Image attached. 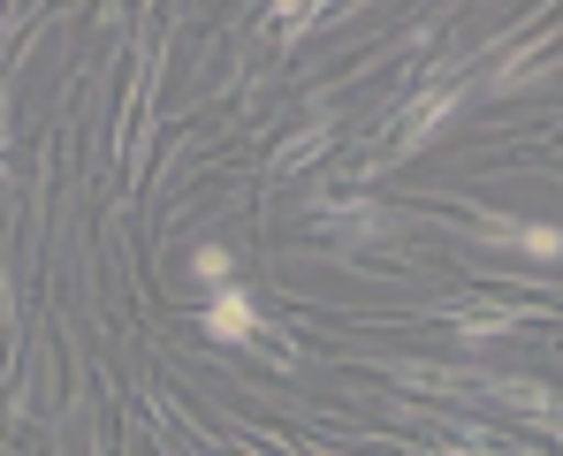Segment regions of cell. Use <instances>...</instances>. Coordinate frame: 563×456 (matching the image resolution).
Masks as SVG:
<instances>
[{
    "mask_svg": "<svg viewBox=\"0 0 563 456\" xmlns=\"http://www.w3.org/2000/svg\"><path fill=\"white\" fill-rule=\"evenodd\" d=\"M450 114H457V91L434 85L427 99H419V107H411V114H404V122H396V145H388V153H396V160H404V153H419V145H427V137L450 122Z\"/></svg>",
    "mask_w": 563,
    "mask_h": 456,
    "instance_id": "obj_1",
    "label": "cell"
},
{
    "mask_svg": "<svg viewBox=\"0 0 563 456\" xmlns=\"http://www.w3.org/2000/svg\"><path fill=\"white\" fill-rule=\"evenodd\" d=\"M206 335H213V343H252V335H260L252 297H244V289H221V297H213V312H206Z\"/></svg>",
    "mask_w": 563,
    "mask_h": 456,
    "instance_id": "obj_2",
    "label": "cell"
},
{
    "mask_svg": "<svg viewBox=\"0 0 563 456\" xmlns=\"http://www.w3.org/2000/svg\"><path fill=\"white\" fill-rule=\"evenodd\" d=\"M198 274H206V281H229V252L206 244V252H198Z\"/></svg>",
    "mask_w": 563,
    "mask_h": 456,
    "instance_id": "obj_3",
    "label": "cell"
}]
</instances>
